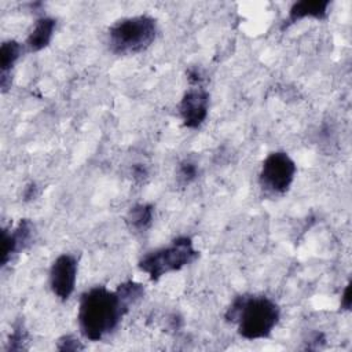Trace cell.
Masks as SVG:
<instances>
[{
	"label": "cell",
	"instance_id": "1",
	"mask_svg": "<svg viewBox=\"0 0 352 352\" xmlns=\"http://www.w3.org/2000/svg\"><path fill=\"white\" fill-rule=\"evenodd\" d=\"M129 311L117 290L95 286L80 296L77 322L80 333L89 341H100L111 334Z\"/></svg>",
	"mask_w": 352,
	"mask_h": 352
},
{
	"label": "cell",
	"instance_id": "2",
	"mask_svg": "<svg viewBox=\"0 0 352 352\" xmlns=\"http://www.w3.org/2000/svg\"><path fill=\"white\" fill-rule=\"evenodd\" d=\"M280 309L265 296H238L227 308L226 319L236 324L238 333L246 340L267 338L279 322Z\"/></svg>",
	"mask_w": 352,
	"mask_h": 352
},
{
	"label": "cell",
	"instance_id": "3",
	"mask_svg": "<svg viewBox=\"0 0 352 352\" xmlns=\"http://www.w3.org/2000/svg\"><path fill=\"white\" fill-rule=\"evenodd\" d=\"M157 32V22L153 16H128L109 28L107 44L110 51L117 55H135L154 43Z\"/></svg>",
	"mask_w": 352,
	"mask_h": 352
},
{
	"label": "cell",
	"instance_id": "4",
	"mask_svg": "<svg viewBox=\"0 0 352 352\" xmlns=\"http://www.w3.org/2000/svg\"><path fill=\"white\" fill-rule=\"evenodd\" d=\"M198 256L199 252L194 248L190 236H177L169 245L144 254L138 265L151 280H158L161 276L194 263Z\"/></svg>",
	"mask_w": 352,
	"mask_h": 352
},
{
	"label": "cell",
	"instance_id": "5",
	"mask_svg": "<svg viewBox=\"0 0 352 352\" xmlns=\"http://www.w3.org/2000/svg\"><path fill=\"white\" fill-rule=\"evenodd\" d=\"M297 173V166L285 151H274L263 161L258 183L263 191L271 195H282L289 191Z\"/></svg>",
	"mask_w": 352,
	"mask_h": 352
},
{
	"label": "cell",
	"instance_id": "6",
	"mask_svg": "<svg viewBox=\"0 0 352 352\" xmlns=\"http://www.w3.org/2000/svg\"><path fill=\"white\" fill-rule=\"evenodd\" d=\"M78 263L73 254L63 253L58 256L50 268V287L62 301L70 298L76 289Z\"/></svg>",
	"mask_w": 352,
	"mask_h": 352
},
{
	"label": "cell",
	"instance_id": "7",
	"mask_svg": "<svg viewBox=\"0 0 352 352\" xmlns=\"http://www.w3.org/2000/svg\"><path fill=\"white\" fill-rule=\"evenodd\" d=\"M209 113V94L202 85L188 88L180 103L179 114L184 126L195 129L204 124Z\"/></svg>",
	"mask_w": 352,
	"mask_h": 352
},
{
	"label": "cell",
	"instance_id": "8",
	"mask_svg": "<svg viewBox=\"0 0 352 352\" xmlns=\"http://www.w3.org/2000/svg\"><path fill=\"white\" fill-rule=\"evenodd\" d=\"M34 236V226L30 220L23 219L19 224L12 230H3V241H1V265H6L15 254L26 249Z\"/></svg>",
	"mask_w": 352,
	"mask_h": 352
},
{
	"label": "cell",
	"instance_id": "9",
	"mask_svg": "<svg viewBox=\"0 0 352 352\" xmlns=\"http://www.w3.org/2000/svg\"><path fill=\"white\" fill-rule=\"evenodd\" d=\"M55 26L56 22L55 19L50 16H40L34 25L33 29L30 30L26 41H25V48L29 52H37L45 48L55 33Z\"/></svg>",
	"mask_w": 352,
	"mask_h": 352
},
{
	"label": "cell",
	"instance_id": "10",
	"mask_svg": "<svg viewBox=\"0 0 352 352\" xmlns=\"http://www.w3.org/2000/svg\"><path fill=\"white\" fill-rule=\"evenodd\" d=\"M330 4L331 3L329 0H323V1L322 0L297 1L290 7L289 15H287V22H285V25L287 26V25L296 23V22H298L301 19H305V18L324 19L329 14Z\"/></svg>",
	"mask_w": 352,
	"mask_h": 352
},
{
	"label": "cell",
	"instance_id": "11",
	"mask_svg": "<svg viewBox=\"0 0 352 352\" xmlns=\"http://www.w3.org/2000/svg\"><path fill=\"white\" fill-rule=\"evenodd\" d=\"M22 52H23V45L15 40H7L1 44V48H0V66H1L0 84H1L3 91H6L8 88V85L11 84V78H10L11 69L14 67L15 62L19 59Z\"/></svg>",
	"mask_w": 352,
	"mask_h": 352
},
{
	"label": "cell",
	"instance_id": "12",
	"mask_svg": "<svg viewBox=\"0 0 352 352\" xmlns=\"http://www.w3.org/2000/svg\"><path fill=\"white\" fill-rule=\"evenodd\" d=\"M154 219V206L150 204H136L133 205L125 217L126 224L131 230L135 231H146Z\"/></svg>",
	"mask_w": 352,
	"mask_h": 352
},
{
	"label": "cell",
	"instance_id": "13",
	"mask_svg": "<svg viewBox=\"0 0 352 352\" xmlns=\"http://www.w3.org/2000/svg\"><path fill=\"white\" fill-rule=\"evenodd\" d=\"M198 176V168H197V164L191 162V161H183L180 162L179 165V169H177V182L183 186H187L190 184L191 182H194Z\"/></svg>",
	"mask_w": 352,
	"mask_h": 352
},
{
	"label": "cell",
	"instance_id": "14",
	"mask_svg": "<svg viewBox=\"0 0 352 352\" xmlns=\"http://www.w3.org/2000/svg\"><path fill=\"white\" fill-rule=\"evenodd\" d=\"M28 340V333L23 329L22 323H18L14 326V331L11 333L10 338H8V349L12 351H22L26 348V341Z\"/></svg>",
	"mask_w": 352,
	"mask_h": 352
},
{
	"label": "cell",
	"instance_id": "15",
	"mask_svg": "<svg viewBox=\"0 0 352 352\" xmlns=\"http://www.w3.org/2000/svg\"><path fill=\"white\" fill-rule=\"evenodd\" d=\"M59 351H80L84 349V345L81 344L80 340H77L73 336H63L62 338L58 340V346Z\"/></svg>",
	"mask_w": 352,
	"mask_h": 352
},
{
	"label": "cell",
	"instance_id": "16",
	"mask_svg": "<svg viewBox=\"0 0 352 352\" xmlns=\"http://www.w3.org/2000/svg\"><path fill=\"white\" fill-rule=\"evenodd\" d=\"M147 175H148V170H147V168H146L144 165H142V164H135V165L132 166V176H133V179L142 182L143 179L147 177Z\"/></svg>",
	"mask_w": 352,
	"mask_h": 352
},
{
	"label": "cell",
	"instance_id": "17",
	"mask_svg": "<svg viewBox=\"0 0 352 352\" xmlns=\"http://www.w3.org/2000/svg\"><path fill=\"white\" fill-rule=\"evenodd\" d=\"M349 290H351V285L348 283L344 289V293H342V297H341V308L345 309V311H349L351 308V297H349Z\"/></svg>",
	"mask_w": 352,
	"mask_h": 352
},
{
	"label": "cell",
	"instance_id": "18",
	"mask_svg": "<svg viewBox=\"0 0 352 352\" xmlns=\"http://www.w3.org/2000/svg\"><path fill=\"white\" fill-rule=\"evenodd\" d=\"M37 195V187H36V184H30L29 187H26V191H25V199H32V198H34Z\"/></svg>",
	"mask_w": 352,
	"mask_h": 352
}]
</instances>
